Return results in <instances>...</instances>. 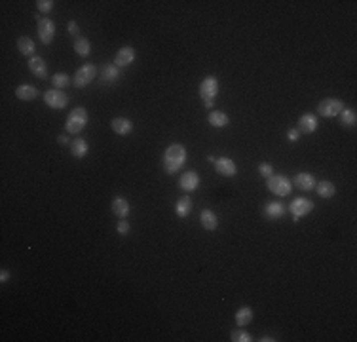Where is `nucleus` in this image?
<instances>
[{
  "label": "nucleus",
  "mask_w": 357,
  "mask_h": 342,
  "mask_svg": "<svg viewBox=\"0 0 357 342\" xmlns=\"http://www.w3.org/2000/svg\"><path fill=\"white\" fill-rule=\"evenodd\" d=\"M74 50H76V53L80 57H87L92 53V44L84 36H78L76 40H74Z\"/></svg>",
  "instance_id": "nucleus-28"
},
{
  "label": "nucleus",
  "mask_w": 357,
  "mask_h": 342,
  "mask_svg": "<svg viewBox=\"0 0 357 342\" xmlns=\"http://www.w3.org/2000/svg\"><path fill=\"white\" fill-rule=\"evenodd\" d=\"M200 222H202V226H204L205 230H217V226H219V219H217V215L213 213L211 209H204L202 213H200Z\"/></svg>",
  "instance_id": "nucleus-19"
},
{
  "label": "nucleus",
  "mask_w": 357,
  "mask_h": 342,
  "mask_svg": "<svg viewBox=\"0 0 357 342\" xmlns=\"http://www.w3.org/2000/svg\"><path fill=\"white\" fill-rule=\"evenodd\" d=\"M253 317H255V314H253V310L249 306H241L236 312V323L239 325V327H245V325H249L251 321H253Z\"/></svg>",
  "instance_id": "nucleus-26"
},
{
  "label": "nucleus",
  "mask_w": 357,
  "mask_h": 342,
  "mask_svg": "<svg viewBox=\"0 0 357 342\" xmlns=\"http://www.w3.org/2000/svg\"><path fill=\"white\" fill-rule=\"evenodd\" d=\"M99 74H101V80L105 84H112V82H116L120 78V68L114 63H107V65L101 67Z\"/></svg>",
  "instance_id": "nucleus-17"
},
{
  "label": "nucleus",
  "mask_w": 357,
  "mask_h": 342,
  "mask_svg": "<svg viewBox=\"0 0 357 342\" xmlns=\"http://www.w3.org/2000/svg\"><path fill=\"white\" fill-rule=\"evenodd\" d=\"M57 141H59V145H68V137L67 135H59L57 137Z\"/></svg>",
  "instance_id": "nucleus-38"
},
{
  "label": "nucleus",
  "mask_w": 357,
  "mask_h": 342,
  "mask_svg": "<svg viewBox=\"0 0 357 342\" xmlns=\"http://www.w3.org/2000/svg\"><path fill=\"white\" fill-rule=\"evenodd\" d=\"M266 187L276 196H289L291 190H293V183L285 175H270L266 179Z\"/></svg>",
  "instance_id": "nucleus-3"
},
{
  "label": "nucleus",
  "mask_w": 357,
  "mask_h": 342,
  "mask_svg": "<svg viewBox=\"0 0 357 342\" xmlns=\"http://www.w3.org/2000/svg\"><path fill=\"white\" fill-rule=\"evenodd\" d=\"M8 280H10V272H8V270H2V272H0V282L6 283Z\"/></svg>",
  "instance_id": "nucleus-37"
},
{
  "label": "nucleus",
  "mask_w": 357,
  "mask_h": 342,
  "mask_svg": "<svg viewBox=\"0 0 357 342\" xmlns=\"http://www.w3.org/2000/svg\"><path fill=\"white\" fill-rule=\"evenodd\" d=\"M29 70H31L36 78H40V80H44V78L48 76V65H46V61H44L42 57H38V55H34V57L29 59Z\"/></svg>",
  "instance_id": "nucleus-15"
},
{
  "label": "nucleus",
  "mask_w": 357,
  "mask_h": 342,
  "mask_svg": "<svg viewBox=\"0 0 357 342\" xmlns=\"http://www.w3.org/2000/svg\"><path fill=\"white\" fill-rule=\"evenodd\" d=\"M95 76H97V67H95V65H92V63L82 65V67L74 72V76H72V86L78 88V90L87 88V86L95 80Z\"/></svg>",
  "instance_id": "nucleus-4"
},
{
  "label": "nucleus",
  "mask_w": 357,
  "mask_h": 342,
  "mask_svg": "<svg viewBox=\"0 0 357 342\" xmlns=\"http://www.w3.org/2000/svg\"><path fill=\"white\" fill-rule=\"evenodd\" d=\"M338 116H340V122L344 128H353V126L357 124V114L353 109H344Z\"/></svg>",
  "instance_id": "nucleus-29"
},
{
  "label": "nucleus",
  "mask_w": 357,
  "mask_h": 342,
  "mask_svg": "<svg viewBox=\"0 0 357 342\" xmlns=\"http://www.w3.org/2000/svg\"><path fill=\"white\" fill-rule=\"evenodd\" d=\"M67 29H68V33L72 34V36H74V38H78V36H80V27H78V23H76V21H68Z\"/></svg>",
  "instance_id": "nucleus-35"
},
{
  "label": "nucleus",
  "mask_w": 357,
  "mask_h": 342,
  "mask_svg": "<svg viewBox=\"0 0 357 342\" xmlns=\"http://www.w3.org/2000/svg\"><path fill=\"white\" fill-rule=\"evenodd\" d=\"M36 21H38V38L44 46H50L53 42V36H55V23L48 19V17H40L36 16Z\"/></svg>",
  "instance_id": "nucleus-7"
},
{
  "label": "nucleus",
  "mask_w": 357,
  "mask_h": 342,
  "mask_svg": "<svg viewBox=\"0 0 357 342\" xmlns=\"http://www.w3.org/2000/svg\"><path fill=\"white\" fill-rule=\"evenodd\" d=\"M289 211L293 213V217H304V215L312 213L314 211V202H310L308 198H295L289 205Z\"/></svg>",
  "instance_id": "nucleus-10"
},
{
  "label": "nucleus",
  "mask_w": 357,
  "mask_h": 342,
  "mask_svg": "<svg viewBox=\"0 0 357 342\" xmlns=\"http://www.w3.org/2000/svg\"><path fill=\"white\" fill-rule=\"evenodd\" d=\"M315 192L321 198H332L336 194V187L331 181H319V183H315Z\"/></svg>",
  "instance_id": "nucleus-24"
},
{
  "label": "nucleus",
  "mask_w": 357,
  "mask_h": 342,
  "mask_svg": "<svg viewBox=\"0 0 357 342\" xmlns=\"http://www.w3.org/2000/svg\"><path fill=\"white\" fill-rule=\"evenodd\" d=\"M187 162V148L183 145H169L165 148V152H163V169L167 175H173V173H177L183 165Z\"/></svg>",
  "instance_id": "nucleus-1"
},
{
  "label": "nucleus",
  "mask_w": 357,
  "mask_h": 342,
  "mask_svg": "<svg viewBox=\"0 0 357 342\" xmlns=\"http://www.w3.org/2000/svg\"><path fill=\"white\" fill-rule=\"evenodd\" d=\"M287 211V207L281 204V202H270V204L264 205V215L268 219H281Z\"/></svg>",
  "instance_id": "nucleus-21"
},
{
  "label": "nucleus",
  "mask_w": 357,
  "mask_h": 342,
  "mask_svg": "<svg viewBox=\"0 0 357 342\" xmlns=\"http://www.w3.org/2000/svg\"><path fill=\"white\" fill-rule=\"evenodd\" d=\"M230 338H232V342H251L253 340V336L247 333V331H243V329H234L232 334H230Z\"/></svg>",
  "instance_id": "nucleus-31"
},
{
  "label": "nucleus",
  "mask_w": 357,
  "mask_h": 342,
  "mask_svg": "<svg viewBox=\"0 0 357 342\" xmlns=\"http://www.w3.org/2000/svg\"><path fill=\"white\" fill-rule=\"evenodd\" d=\"M87 118H90V116H87V111H85L84 107H76L74 111L68 114L67 126H65V128H67L68 133H74V135H76V133H80V131L85 128Z\"/></svg>",
  "instance_id": "nucleus-5"
},
{
  "label": "nucleus",
  "mask_w": 357,
  "mask_h": 342,
  "mask_svg": "<svg viewBox=\"0 0 357 342\" xmlns=\"http://www.w3.org/2000/svg\"><path fill=\"white\" fill-rule=\"evenodd\" d=\"M256 171H258V175H260V177H264V179H268L270 175H274V167H272V163H268V162L258 163V167H256Z\"/></svg>",
  "instance_id": "nucleus-32"
},
{
  "label": "nucleus",
  "mask_w": 357,
  "mask_h": 342,
  "mask_svg": "<svg viewBox=\"0 0 357 342\" xmlns=\"http://www.w3.org/2000/svg\"><path fill=\"white\" fill-rule=\"evenodd\" d=\"M207 120H209V124H211L213 128H226V126L230 124L228 114H226V112H221V111L209 112Z\"/></svg>",
  "instance_id": "nucleus-23"
},
{
  "label": "nucleus",
  "mask_w": 357,
  "mask_h": 342,
  "mask_svg": "<svg viewBox=\"0 0 357 342\" xmlns=\"http://www.w3.org/2000/svg\"><path fill=\"white\" fill-rule=\"evenodd\" d=\"M344 109H346V105H344L342 99L329 97V99H323V101L317 105V114L323 116V118H334V116H338Z\"/></svg>",
  "instance_id": "nucleus-6"
},
{
  "label": "nucleus",
  "mask_w": 357,
  "mask_h": 342,
  "mask_svg": "<svg viewBox=\"0 0 357 342\" xmlns=\"http://www.w3.org/2000/svg\"><path fill=\"white\" fill-rule=\"evenodd\" d=\"M17 48H19V51H21L23 55L34 57V50H36V46H34L33 38H29V36H21V38L17 40Z\"/></svg>",
  "instance_id": "nucleus-27"
},
{
  "label": "nucleus",
  "mask_w": 357,
  "mask_h": 342,
  "mask_svg": "<svg viewBox=\"0 0 357 342\" xmlns=\"http://www.w3.org/2000/svg\"><path fill=\"white\" fill-rule=\"evenodd\" d=\"M137 53L135 50L131 48V46H126V48H122V50H118V53H116V57H114V65L116 67H128V65H131L133 61H135Z\"/></svg>",
  "instance_id": "nucleus-13"
},
{
  "label": "nucleus",
  "mask_w": 357,
  "mask_h": 342,
  "mask_svg": "<svg viewBox=\"0 0 357 342\" xmlns=\"http://www.w3.org/2000/svg\"><path fill=\"white\" fill-rule=\"evenodd\" d=\"M16 97L21 99V101H33L38 97V90L31 84H23V86H17L16 88Z\"/></svg>",
  "instance_id": "nucleus-20"
},
{
  "label": "nucleus",
  "mask_w": 357,
  "mask_h": 342,
  "mask_svg": "<svg viewBox=\"0 0 357 342\" xmlns=\"http://www.w3.org/2000/svg\"><path fill=\"white\" fill-rule=\"evenodd\" d=\"M44 101L51 109H65L68 105V95L65 92L57 90V88H53V90H48L44 94Z\"/></svg>",
  "instance_id": "nucleus-8"
},
{
  "label": "nucleus",
  "mask_w": 357,
  "mask_h": 342,
  "mask_svg": "<svg viewBox=\"0 0 357 342\" xmlns=\"http://www.w3.org/2000/svg\"><path fill=\"white\" fill-rule=\"evenodd\" d=\"M319 128V122H317V116L312 114V112H306L298 118V133H304V135H310V133H315Z\"/></svg>",
  "instance_id": "nucleus-9"
},
{
  "label": "nucleus",
  "mask_w": 357,
  "mask_h": 342,
  "mask_svg": "<svg viewBox=\"0 0 357 342\" xmlns=\"http://www.w3.org/2000/svg\"><path fill=\"white\" fill-rule=\"evenodd\" d=\"M129 228H131V226H129V222L126 221V219H120L118 224H116V232H118L120 236H128Z\"/></svg>",
  "instance_id": "nucleus-34"
},
{
  "label": "nucleus",
  "mask_w": 357,
  "mask_h": 342,
  "mask_svg": "<svg viewBox=\"0 0 357 342\" xmlns=\"http://www.w3.org/2000/svg\"><path fill=\"white\" fill-rule=\"evenodd\" d=\"M51 82H53V86H55L57 90H63V88L72 86V78L68 76L67 72H55L53 78H51Z\"/></svg>",
  "instance_id": "nucleus-30"
},
{
  "label": "nucleus",
  "mask_w": 357,
  "mask_h": 342,
  "mask_svg": "<svg viewBox=\"0 0 357 342\" xmlns=\"http://www.w3.org/2000/svg\"><path fill=\"white\" fill-rule=\"evenodd\" d=\"M129 202L126 200V198L122 196H116L114 200H112V213L116 215V217H120V219H126L129 215Z\"/></svg>",
  "instance_id": "nucleus-18"
},
{
  "label": "nucleus",
  "mask_w": 357,
  "mask_h": 342,
  "mask_svg": "<svg viewBox=\"0 0 357 342\" xmlns=\"http://www.w3.org/2000/svg\"><path fill=\"white\" fill-rule=\"evenodd\" d=\"M87 150H90V145H87V141L85 139H82V137H78V139H74L72 143H70V154L74 156V158H84L85 154H87Z\"/></svg>",
  "instance_id": "nucleus-22"
},
{
  "label": "nucleus",
  "mask_w": 357,
  "mask_h": 342,
  "mask_svg": "<svg viewBox=\"0 0 357 342\" xmlns=\"http://www.w3.org/2000/svg\"><path fill=\"white\" fill-rule=\"evenodd\" d=\"M190 211H192V200H190L188 196L178 198L177 204H175V213H177V217L185 219V217L190 215Z\"/></svg>",
  "instance_id": "nucleus-25"
},
{
  "label": "nucleus",
  "mask_w": 357,
  "mask_h": 342,
  "mask_svg": "<svg viewBox=\"0 0 357 342\" xmlns=\"http://www.w3.org/2000/svg\"><path fill=\"white\" fill-rule=\"evenodd\" d=\"M219 94V82L215 76H205L200 84V97L204 101L205 109H213L215 105V97Z\"/></svg>",
  "instance_id": "nucleus-2"
},
{
  "label": "nucleus",
  "mask_w": 357,
  "mask_h": 342,
  "mask_svg": "<svg viewBox=\"0 0 357 342\" xmlns=\"http://www.w3.org/2000/svg\"><path fill=\"white\" fill-rule=\"evenodd\" d=\"M215 171L222 177H234L238 173V165L230 158H219V160H215Z\"/></svg>",
  "instance_id": "nucleus-12"
},
{
  "label": "nucleus",
  "mask_w": 357,
  "mask_h": 342,
  "mask_svg": "<svg viewBox=\"0 0 357 342\" xmlns=\"http://www.w3.org/2000/svg\"><path fill=\"white\" fill-rule=\"evenodd\" d=\"M178 187L183 188L187 194L188 192H194V190H198V187H200V175H198L194 169L185 171V173L181 175V179H178Z\"/></svg>",
  "instance_id": "nucleus-11"
},
{
  "label": "nucleus",
  "mask_w": 357,
  "mask_h": 342,
  "mask_svg": "<svg viewBox=\"0 0 357 342\" xmlns=\"http://www.w3.org/2000/svg\"><path fill=\"white\" fill-rule=\"evenodd\" d=\"M291 183H293V187L300 188V190H306V192L315 188V177L310 175V173H297L295 179L291 181Z\"/></svg>",
  "instance_id": "nucleus-16"
},
{
  "label": "nucleus",
  "mask_w": 357,
  "mask_h": 342,
  "mask_svg": "<svg viewBox=\"0 0 357 342\" xmlns=\"http://www.w3.org/2000/svg\"><path fill=\"white\" fill-rule=\"evenodd\" d=\"M111 128H112V131L116 133V135H120V137H126V135H129L131 131H133V122L129 118H114L111 122Z\"/></svg>",
  "instance_id": "nucleus-14"
},
{
  "label": "nucleus",
  "mask_w": 357,
  "mask_h": 342,
  "mask_svg": "<svg viewBox=\"0 0 357 342\" xmlns=\"http://www.w3.org/2000/svg\"><path fill=\"white\" fill-rule=\"evenodd\" d=\"M53 4H55L53 0H38V2H36V6H38V10H40L42 14H50L51 10H53Z\"/></svg>",
  "instance_id": "nucleus-33"
},
{
  "label": "nucleus",
  "mask_w": 357,
  "mask_h": 342,
  "mask_svg": "<svg viewBox=\"0 0 357 342\" xmlns=\"http://www.w3.org/2000/svg\"><path fill=\"white\" fill-rule=\"evenodd\" d=\"M260 340H262V342H274V340H276V338H272V336H262Z\"/></svg>",
  "instance_id": "nucleus-39"
},
{
  "label": "nucleus",
  "mask_w": 357,
  "mask_h": 342,
  "mask_svg": "<svg viewBox=\"0 0 357 342\" xmlns=\"http://www.w3.org/2000/svg\"><path fill=\"white\" fill-rule=\"evenodd\" d=\"M298 135H300V133H298V129H297V128H295V129H289V131H287V139H289V141H293V143H295V141L298 139Z\"/></svg>",
  "instance_id": "nucleus-36"
}]
</instances>
